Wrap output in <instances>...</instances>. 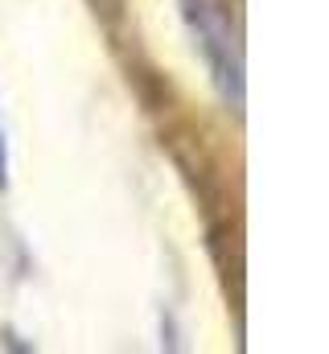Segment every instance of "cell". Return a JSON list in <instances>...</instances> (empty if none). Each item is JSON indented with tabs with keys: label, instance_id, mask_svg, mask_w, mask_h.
Here are the masks:
<instances>
[{
	"label": "cell",
	"instance_id": "cell-2",
	"mask_svg": "<svg viewBox=\"0 0 329 354\" xmlns=\"http://www.w3.org/2000/svg\"><path fill=\"white\" fill-rule=\"evenodd\" d=\"M8 185V153H4V132H0V189Z\"/></svg>",
	"mask_w": 329,
	"mask_h": 354
},
{
	"label": "cell",
	"instance_id": "cell-1",
	"mask_svg": "<svg viewBox=\"0 0 329 354\" xmlns=\"http://www.w3.org/2000/svg\"><path fill=\"white\" fill-rule=\"evenodd\" d=\"M181 8H185V21H189V29L198 33L202 50H206L210 66H214V79H218L223 95L239 103V95H243L239 71H243V66H239V46H235L227 8H223L218 0H181Z\"/></svg>",
	"mask_w": 329,
	"mask_h": 354
}]
</instances>
